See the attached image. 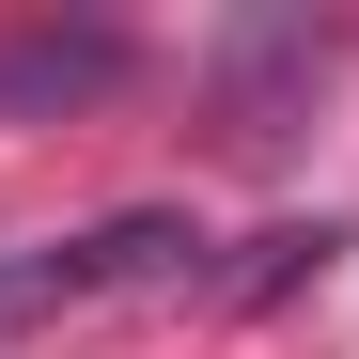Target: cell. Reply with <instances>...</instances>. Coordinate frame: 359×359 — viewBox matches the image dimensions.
<instances>
[{"instance_id":"cell-1","label":"cell","mask_w":359,"mask_h":359,"mask_svg":"<svg viewBox=\"0 0 359 359\" xmlns=\"http://www.w3.org/2000/svg\"><path fill=\"white\" fill-rule=\"evenodd\" d=\"M188 250H203L188 219H109V234H79V250L47 266V297H126V281H188Z\"/></svg>"}]
</instances>
